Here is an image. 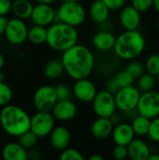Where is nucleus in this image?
I'll return each mask as SVG.
<instances>
[{
    "mask_svg": "<svg viewBox=\"0 0 159 160\" xmlns=\"http://www.w3.org/2000/svg\"><path fill=\"white\" fill-rule=\"evenodd\" d=\"M147 135L151 141L159 143V116L151 119Z\"/></svg>",
    "mask_w": 159,
    "mask_h": 160,
    "instance_id": "473e14b6",
    "label": "nucleus"
},
{
    "mask_svg": "<svg viewBox=\"0 0 159 160\" xmlns=\"http://www.w3.org/2000/svg\"><path fill=\"white\" fill-rule=\"evenodd\" d=\"M94 112L97 117L110 118L116 112L114 95L107 90L97 92L92 100Z\"/></svg>",
    "mask_w": 159,
    "mask_h": 160,
    "instance_id": "6e6552de",
    "label": "nucleus"
},
{
    "mask_svg": "<svg viewBox=\"0 0 159 160\" xmlns=\"http://www.w3.org/2000/svg\"><path fill=\"white\" fill-rule=\"evenodd\" d=\"M120 22L126 30H137L141 23V12L132 6H127L120 12Z\"/></svg>",
    "mask_w": 159,
    "mask_h": 160,
    "instance_id": "dca6fc26",
    "label": "nucleus"
},
{
    "mask_svg": "<svg viewBox=\"0 0 159 160\" xmlns=\"http://www.w3.org/2000/svg\"><path fill=\"white\" fill-rule=\"evenodd\" d=\"M78 40L79 33L74 26L59 22L47 28L46 43L53 51L63 52L77 44Z\"/></svg>",
    "mask_w": 159,
    "mask_h": 160,
    "instance_id": "20e7f679",
    "label": "nucleus"
},
{
    "mask_svg": "<svg viewBox=\"0 0 159 160\" xmlns=\"http://www.w3.org/2000/svg\"><path fill=\"white\" fill-rule=\"evenodd\" d=\"M62 2H67V1H80V0H61Z\"/></svg>",
    "mask_w": 159,
    "mask_h": 160,
    "instance_id": "8fccbe9b",
    "label": "nucleus"
},
{
    "mask_svg": "<svg viewBox=\"0 0 159 160\" xmlns=\"http://www.w3.org/2000/svg\"><path fill=\"white\" fill-rule=\"evenodd\" d=\"M147 160H159V154L157 153V154H150V156L148 157V159Z\"/></svg>",
    "mask_w": 159,
    "mask_h": 160,
    "instance_id": "37998d69",
    "label": "nucleus"
},
{
    "mask_svg": "<svg viewBox=\"0 0 159 160\" xmlns=\"http://www.w3.org/2000/svg\"><path fill=\"white\" fill-rule=\"evenodd\" d=\"M127 147L128 158L132 160H147L151 154L148 144L142 139L134 138Z\"/></svg>",
    "mask_w": 159,
    "mask_h": 160,
    "instance_id": "a211bd4d",
    "label": "nucleus"
},
{
    "mask_svg": "<svg viewBox=\"0 0 159 160\" xmlns=\"http://www.w3.org/2000/svg\"><path fill=\"white\" fill-rule=\"evenodd\" d=\"M12 99V90L11 88L4 82H0V107H4L10 103Z\"/></svg>",
    "mask_w": 159,
    "mask_h": 160,
    "instance_id": "c756f323",
    "label": "nucleus"
},
{
    "mask_svg": "<svg viewBox=\"0 0 159 160\" xmlns=\"http://www.w3.org/2000/svg\"><path fill=\"white\" fill-rule=\"evenodd\" d=\"M38 137L35 135L31 130H28L19 137V143L26 150L32 149L36 146Z\"/></svg>",
    "mask_w": 159,
    "mask_h": 160,
    "instance_id": "cd10ccee",
    "label": "nucleus"
},
{
    "mask_svg": "<svg viewBox=\"0 0 159 160\" xmlns=\"http://www.w3.org/2000/svg\"><path fill=\"white\" fill-rule=\"evenodd\" d=\"M157 27H158V29H159V18H158V20H157Z\"/></svg>",
    "mask_w": 159,
    "mask_h": 160,
    "instance_id": "3c124183",
    "label": "nucleus"
},
{
    "mask_svg": "<svg viewBox=\"0 0 159 160\" xmlns=\"http://www.w3.org/2000/svg\"><path fill=\"white\" fill-rule=\"evenodd\" d=\"M86 17L83 6L79 1L63 2L56 10V19L64 23L77 27L80 26Z\"/></svg>",
    "mask_w": 159,
    "mask_h": 160,
    "instance_id": "39448f33",
    "label": "nucleus"
},
{
    "mask_svg": "<svg viewBox=\"0 0 159 160\" xmlns=\"http://www.w3.org/2000/svg\"><path fill=\"white\" fill-rule=\"evenodd\" d=\"M27 39L33 44H43L47 39V28L46 26L35 24L28 28Z\"/></svg>",
    "mask_w": 159,
    "mask_h": 160,
    "instance_id": "393cba45",
    "label": "nucleus"
},
{
    "mask_svg": "<svg viewBox=\"0 0 159 160\" xmlns=\"http://www.w3.org/2000/svg\"><path fill=\"white\" fill-rule=\"evenodd\" d=\"M57 102L55 88L51 85H42L38 87L33 96V104L37 111L51 112Z\"/></svg>",
    "mask_w": 159,
    "mask_h": 160,
    "instance_id": "9b49d317",
    "label": "nucleus"
},
{
    "mask_svg": "<svg viewBox=\"0 0 159 160\" xmlns=\"http://www.w3.org/2000/svg\"><path fill=\"white\" fill-rule=\"evenodd\" d=\"M110 120H111V122L112 123L113 126H117V125H119V124H121V123L123 122V117H122L121 114L116 113V112H115L110 117Z\"/></svg>",
    "mask_w": 159,
    "mask_h": 160,
    "instance_id": "a19ab883",
    "label": "nucleus"
},
{
    "mask_svg": "<svg viewBox=\"0 0 159 160\" xmlns=\"http://www.w3.org/2000/svg\"><path fill=\"white\" fill-rule=\"evenodd\" d=\"M4 65H5V57L0 52V69H2V68L4 67Z\"/></svg>",
    "mask_w": 159,
    "mask_h": 160,
    "instance_id": "de8ad7c7",
    "label": "nucleus"
},
{
    "mask_svg": "<svg viewBox=\"0 0 159 160\" xmlns=\"http://www.w3.org/2000/svg\"><path fill=\"white\" fill-rule=\"evenodd\" d=\"M30 115L21 107L7 104L0 111V124L3 130L12 137H20L30 130Z\"/></svg>",
    "mask_w": 159,
    "mask_h": 160,
    "instance_id": "f03ea898",
    "label": "nucleus"
},
{
    "mask_svg": "<svg viewBox=\"0 0 159 160\" xmlns=\"http://www.w3.org/2000/svg\"><path fill=\"white\" fill-rule=\"evenodd\" d=\"M37 3H41V4H52L53 2H55L56 0H36Z\"/></svg>",
    "mask_w": 159,
    "mask_h": 160,
    "instance_id": "a18cd8bd",
    "label": "nucleus"
},
{
    "mask_svg": "<svg viewBox=\"0 0 159 160\" xmlns=\"http://www.w3.org/2000/svg\"><path fill=\"white\" fill-rule=\"evenodd\" d=\"M137 111L139 114L149 119L159 116V93L154 90L143 92L141 94Z\"/></svg>",
    "mask_w": 159,
    "mask_h": 160,
    "instance_id": "1a4fd4ad",
    "label": "nucleus"
},
{
    "mask_svg": "<svg viewBox=\"0 0 159 160\" xmlns=\"http://www.w3.org/2000/svg\"><path fill=\"white\" fill-rule=\"evenodd\" d=\"M95 83L87 78L76 80L72 88V95L82 103H90L97 95Z\"/></svg>",
    "mask_w": 159,
    "mask_h": 160,
    "instance_id": "f8f14e48",
    "label": "nucleus"
},
{
    "mask_svg": "<svg viewBox=\"0 0 159 160\" xmlns=\"http://www.w3.org/2000/svg\"><path fill=\"white\" fill-rule=\"evenodd\" d=\"M157 82H158V83H159V75H157Z\"/></svg>",
    "mask_w": 159,
    "mask_h": 160,
    "instance_id": "603ef678",
    "label": "nucleus"
},
{
    "mask_svg": "<svg viewBox=\"0 0 159 160\" xmlns=\"http://www.w3.org/2000/svg\"><path fill=\"white\" fill-rule=\"evenodd\" d=\"M112 156L115 159L125 160L128 158L127 153V147L126 145H120L116 144L115 147L112 150Z\"/></svg>",
    "mask_w": 159,
    "mask_h": 160,
    "instance_id": "e433bc0d",
    "label": "nucleus"
},
{
    "mask_svg": "<svg viewBox=\"0 0 159 160\" xmlns=\"http://www.w3.org/2000/svg\"><path fill=\"white\" fill-rule=\"evenodd\" d=\"M119 89H120V86L118 85V83H117V82H116V80H115L114 77L112 78V79H110L107 82V83H106V89L105 90H107L110 93H112V94L114 95Z\"/></svg>",
    "mask_w": 159,
    "mask_h": 160,
    "instance_id": "ea45409f",
    "label": "nucleus"
},
{
    "mask_svg": "<svg viewBox=\"0 0 159 160\" xmlns=\"http://www.w3.org/2000/svg\"><path fill=\"white\" fill-rule=\"evenodd\" d=\"M157 83V79L156 76L148 73V72H144L142 75H141L138 78V85H139V89L142 92H147V91H151L154 90L155 86Z\"/></svg>",
    "mask_w": 159,
    "mask_h": 160,
    "instance_id": "bb28decb",
    "label": "nucleus"
},
{
    "mask_svg": "<svg viewBox=\"0 0 159 160\" xmlns=\"http://www.w3.org/2000/svg\"><path fill=\"white\" fill-rule=\"evenodd\" d=\"M115 36L109 30H101L95 34L92 39L94 47L101 52H108L113 49L115 43Z\"/></svg>",
    "mask_w": 159,
    "mask_h": 160,
    "instance_id": "aec40b11",
    "label": "nucleus"
},
{
    "mask_svg": "<svg viewBox=\"0 0 159 160\" xmlns=\"http://www.w3.org/2000/svg\"><path fill=\"white\" fill-rule=\"evenodd\" d=\"M145 45V38L138 30H126L116 38L113 50L119 58L134 60L143 52Z\"/></svg>",
    "mask_w": 159,
    "mask_h": 160,
    "instance_id": "7ed1b4c3",
    "label": "nucleus"
},
{
    "mask_svg": "<svg viewBox=\"0 0 159 160\" xmlns=\"http://www.w3.org/2000/svg\"><path fill=\"white\" fill-rule=\"evenodd\" d=\"M158 53H159V48H158Z\"/></svg>",
    "mask_w": 159,
    "mask_h": 160,
    "instance_id": "5fc2aeb1",
    "label": "nucleus"
},
{
    "mask_svg": "<svg viewBox=\"0 0 159 160\" xmlns=\"http://www.w3.org/2000/svg\"><path fill=\"white\" fill-rule=\"evenodd\" d=\"M70 140L71 136L69 130L63 126L54 127L50 133V142L52 146L58 151H62L68 147Z\"/></svg>",
    "mask_w": 159,
    "mask_h": 160,
    "instance_id": "2eb2a0df",
    "label": "nucleus"
},
{
    "mask_svg": "<svg viewBox=\"0 0 159 160\" xmlns=\"http://www.w3.org/2000/svg\"><path fill=\"white\" fill-rule=\"evenodd\" d=\"M61 61L65 72L75 81L87 78L95 66V57L91 50L78 43L63 52Z\"/></svg>",
    "mask_w": 159,
    "mask_h": 160,
    "instance_id": "f257e3e1",
    "label": "nucleus"
},
{
    "mask_svg": "<svg viewBox=\"0 0 159 160\" xmlns=\"http://www.w3.org/2000/svg\"><path fill=\"white\" fill-rule=\"evenodd\" d=\"M126 69L130 73L134 80L138 79L141 75H142L145 71L144 66L139 61H131L126 68Z\"/></svg>",
    "mask_w": 159,
    "mask_h": 160,
    "instance_id": "2f4dec72",
    "label": "nucleus"
},
{
    "mask_svg": "<svg viewBox=\"0 0 159 160\" xmlns=\"http://www.w3.org/2000/svg\"><path fill=\"white\" fill-rule=\"evenodd\" d=\"M158 154H159V147H158Z\"/></svg>",
    "mask_w": 159,
    "mask_h": 160,
    "instance_id": "864d4df0",
    "label": "nucleus"
},
{
    "mask_svg": "<svg viewBox=\"0 0 159 160\" xmlns=\"http://www.w3.org/2000/svg\"><path fill=\"white\" fill-rule=\"evenodd\" d=\"M144 68L148 73H150L156 77L159 75V53L151 54L146 59Z\"/></svg>",
    "mask_w": 159,
    "mask_h": 160,
    "instance_id": "c85d7f7f",
    "label": "nucleus"
},
{
    "mask_svg": "<svg viewBox=\"0 0 159 160\" xmlns=\"http://www.w3.org/2000/svg\"><path fill=\"white\" fill-rule=\"evenodd\" d=\"M27 32L28 27L24 21L15 17L7 20L4 35L10 44L21 45L27 39Z\"/></svg>",
    "mask_w": 159,
    "mask_h": 160,
    "instance_id": "9d476101",
    "label": "nucleus"
},
{
    "mask_svg": "<svg viewBox=\"0 0 159 160\" xmlns=\"http://www.w3.org/2000/svg\"><path fill=\"white\" fill-rule=\"evenodd\" d=\"M111 136L112 137L115 144L127 146L135 138L136 135L130 124L122 122L121 124L114 126Z\"/></svg>",
    "mask_w": 159,
    "mask_h": 160,
    "instance_id": "f3484780",
    "label": "nucleus"
},
{
    "mask_svg": "<svg viewBox=\"0 0 159 160\" xmlns=\"http://www.w3.org/2000/svg\"><path fill=\"white\" fill-rule=\"evenodd\" d=\"M140 96V90L133 85L120 88L114 94L116 109L122 112L136 109Z\"/></svg>",
    "mask_w": 159,
    "mask_h": 160,
    "instance_id": "423d86ee",
    "label": "nucleus"
},
{
    "mask_svg": "<svg viewBox=\"0 0 159 160\" xmlns=\"http://www.w3.org/2000/svg\"><path fill=\"white\" fill-rule=\"evenodd\" d=\"M151 119L138 114L132 121H131V127L133 128V131L135 135L137 136H145L148 133L149 126H150Z\"/></svg>",
    "mask_w": 159,
    "mask_h": 160,
    "instance_id": "a878e982",
    "label": "nucleus"
},
{
    "mask_svg": "<svg viewBox=\"0 0 159 160\" xmlns=\"http://www.w3.org/2000/svg\"><path fill=\"white\" fill-rule=\"evenodd\" d=\"M55 126V119L51 112H39L31 117L30 130L38 138H44L50 135Z\"/></svg>",
    "mask_w": 159,
    "mask_h": 160,
    "instance_id": "0eeeda50",
    "label": "nucleus"
},
{
    "mask_svg": "<svg viewBox=\"0 0 159 160\" xmlns=\"http://www.w3.org/2000/svg\"><path fill=\"white\" fill-rule=\"evenodd\" d=\"M131 6L139 12H145L153 7V0H132Z\"/></svg>",
    "mask_w": 159,
    "mask_h": 160,
    "instance_id": "c9c22d12",
    "label": "nucleus"
},
{
    "mask_svg": "<svg viewBox=\"0 0 159 160\" xmlns=\"http://www.w3.org/2000/svg\"><path fill=\"white\" fill-rule=\"evenodd\" d=\"M55 88L57 100H67L70 99L72 97V90L65 83H59Z\"/></svg>",
    "mask_w": 159,
    "mask_h": 160,
    "instance_id": "72a5a7b5",
    "label": "nucleus"
},
{
    "mask_svg": "<svg viewBox=\"0 0 159 160\" xmlns=\"http://www.w3.org/2000/svg\"><path fill=\"white\" fill-rule=\"evenodd\" d=\"M11 0H0V16H6L11 11Z\"/></svg>",
    "mask_w": 159,
    "mask_h": 160,
    "instance_id": "58836bf2",
    "label": "nucleus"
},
{
    "mask_svg": "<svg viewBox=\"0 0 159 160\" xmlns=\"http://www.w3.org/2000/svg\"><path fill=\"white\" fill-rule=\"evenodd\" d=\"M64 72L65 69L61 59H52L48 61L43 69L44 75L50 80L58 79Z\"/></svg>",
    "mask_w": 159,
    "mask_h": 160,
    "instance_id": "b1692460",
    "label": "nucleus"
},
{
    "mask_svg": "<svg viewBox=\"0 0 159 160\" xmlns=\"http://www.w3.org/2000/svg\"><path fill=\"white\" fill-rule=\"evenodd\" d=\"M2 156L5 160H27L28 153L19 142H8L3 150Z\"/></svg>",
    "mask_w": 159,
    "mask_h": 160,
    "instance_id": "412c9836",
    "label": "nucleus"
},
{
    "mask_svg": "<svg viewBox=\"0 0 159 160\" xmlns=\"http://www.w3.org/2000/svg\"><path fill=\"white\" fill-rule=\"evenodd\" d=\"M89 14L95 22L102 23L108 21L110 16V8L101 0H95L89 8Z\"/></svg>",
    "mask_w": 159,
    "mask_h": 160,
    "instance_id": "4be33fe9",
    "label": "nucleus"
},
{
    "mask_svg": "<svg viewBox=\"0 0 159 160\" xmlns=\"http://www.w3.org/2000/svg\"><path fill=\"white\" fill-rule=\"evenodd\" d=\"M101 1L110 8V10H115L123 8L127 0H101Z\"/></svg>",
    "mask_w": 159,
    "mask_h": 160,
    "instance_id": "4c0bfd02",
    "label": "nucleus"
},
{
    "mask_svg": "<svg viewBox=\"0 0 159 160\" xmlns=\"http://www.w3.org/2000/svg\"><path fill=\"white\" fill-rule=\"evenodd\" d=\"M4 78H5V75H4L3 71H2V70L0 69V82L4 81Z\"/></svg>",
    "mask_w": 159,
    "mask_h": 160,
    "instance_id": "09e8293b",
    "label": "nucleus"
},
{
    "mask_svg": "<svg viewBox=\"0 0 159 160\" xmlns=\"http://www.w3.org/2000/svg\"><path fill=\"white\" fill-rule=\"evenodd\" d=\"M114 78H115L118 85L120 86V88L127 87V86H130V85H132V83L134 82L133 77L130 75V73L127 69H124V70L119 71L115 75Z\"/></svg>",
    "mask_w": 159,
    "mask_h": 160,
    "instance_id": "7c9ffc66",
    "label": "nucleus"
},
{
    "mask_svg": "<svg viewBox=\"0 0 159 160\" xmlns=\"http://www.w3.org/2000/svg\"><path fill=\"white\" fill-rule=\"evenodd\" d=\"M34 6L29 0H14L11 5V12L16 18L27 20L31 17Z\"/></svg>",
    "mask_w": 159,
    "mask_h": 160,
    "instance_id": "5701e85b",
    "label": "nucleus"
},
{
    "mask_svg": "<svg viewBox=\"0 0 159 160\" xmlns=\"http://www.w3.org/2000/svg\"><path fill=\"white\" fill-rule=\"evenodd\" d=\"M7 22V19L6 18V16H0V36L4 35Z\"/></svg>",
    "mask_w": 159,
    "mask_h": 160,
    "instance_id": "79ce46f5",
    "label": "nucleus"
},
{
    "mask_svg": "<svg viewBox=\"0 0 159 160\" xmlns=\"http://www.w3.org/2000/svg\"><path fill=\"white\" fill-rule=\"evenodd\" d=\"M30 18L34 24L49 26L56 19V10L51 4L37 3L34 6Z\"/></svg>",
    "mask_w": 159,
    "mask_h": 160,
    "instance_id": "ddd939ff",
    "label": "nucleus"
},
{
    "mask_svg": "<svg viewBox=\"0 0 159 160\" xmlns=\"http://www.w3.org/2000/svg\"><path fill=\"white\" fill-rule=\"evenodd\" d=\"M54 119L67 122L73 119L77 114V106L71 99L57 100L51 111Z\"/></svg>",
    "mask_w": 159,
    "mask_h": 160,
    "instance_id": "4468645a",
    "label": "nucleus"
},
{
    "mask_svg": "<svg viewBox=\"0 0 159 160\" xmlns=\"http://www.w3.org/2000/svg\"><path fill=\"white\" fill-rule=\"evenodd\" d=\"M114 126L110 118L97 117L91 127V133L97 140H105L112 135Z\"/></svg>",
    "mask_w": 159,
    "mask_h": 160,
    "instance_id": "6ab92c4d",
    "label": "nucleus"
},
{
    "mask_svg": "<svg viewBox=\"0 0 159 160\" xmlns=\"http://www.w3.org/2000/svg\"><path fill=\"white\" fill-rule=\"evenodd\" d=\"M60 159L62 160H82L84 159V157L82 155L81 152L74 148H68L62 150V153L60 155Z\"/></svg>",
    "mask_w": 159,
    "mask_h": 160,
    "instance_id": "f704fd0d",
    "label": "nucleus"
},
{
    "mask_svg": "<svg viewBox=\"0 0 159 160\" xmlns=\"http://www.w3.org/2000/svg\"><path fill=\"white\" fill-rule=\"evenodd\" d=\"M153 7L159 13V0H153Z\"/></svg>",
    "mask_w": 159,
    "mask_h": 160,
    "instance_id": "49530a36",
    "label": "nucleus"
},
{
    "mask_svg": "<svg viewBox=\"0 0 159 160\" xmlns=\"http://www.w3.org/2000/svg\"><path fill=\"white\" fill-rule=\"evenodd\" d=\"M89 160H103V158L99 155H93V156H90L88 158Z\"/></svg>",
    "mask_w": 159,
    "mask_h": 160,
    "instance_id": "c03bdc74",
    "label": "nucleus"
}]
</instances>
